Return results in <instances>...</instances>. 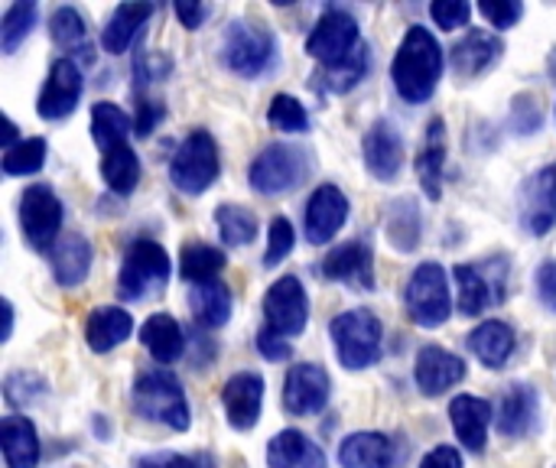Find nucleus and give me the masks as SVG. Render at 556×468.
I'll use <instances>...</instances> for the list:
<instances>
[{
	"label": "nucleus",
	"instance_id": "f257e3e1",
	"mask_svg": "<svg viewBox=\"0 0 556 468\" xmlns=\"http://www.w3.org/2000/svg\"><path fill=\"white\" fill-rule=\"evenodd\" d=\"M440 75H443L440 42L433 39V33L427 26H410L394 55V65H391L397 94L410 104H424L433 98Z\"/></svg>",
	"mask_w": 556,
	"mask_h": 468
},
{
	"label": "nucleus",
	"instance_id": "f03ea898",
	"mask_svg": "<svg viewBox=\"0 0 556 468\" xmlns=\"http://www.w3.org/2000/svg\"><path fill=\"white\" fill-rule=\"evenodd\" d=\"M130 397H134V410L143 420L166 423L176 433L189 430V404H186L182 384L169 371H147V375H140Z\"/></svg>",
	"mask_w": 556,
	"mask_h": 468
},
{
	"label": "nucleus",
	"instance_id": "7ed1b4c3",
	"mask_svg": "<svg viewBox=\"0 0 556 468\" xmlns=\"http://www.w3.org/2000/svg\"><path fill=\"white\" fill-rule=\"evenodd\" d=\"M332 342H336V355L349 371H362L371 368L381 358V322L375 313L368 309H352L332 319L329 326Z\"/></svg>",
	"mask_w": 556,
	"mask_h": 468
},
{
	"label": "nucleus",
	"instance_id": "20e7f679",
	"mask_svg": "<svg viewBox=\"0 0 556 468\" xmlns=\"http://www.w3.org/2000/svg\"><path fill=\"white\" fill-rule=\"evenodd\" d=\"M222 59L235 75L257 78V75L270 72V65L277 59V46L264 26H251V23L238 20V23H228V29L222 36Z\"/></svg>",
	"mask_w": 556,
	"mask_h": 468
},
{
	"label": "nucleus",
	"instance_id": "39448f33",
	"mask_svg": "<svg viewBox=\"0 0 556 468\" xmlns=\"http://www.w3.org/2000/svg\"><path fill=\"white\" fill-rule=\"evenodd\" d=\"M218 147L208 130H192L169 163V179L179 192L199 195L218 179Z\"/></svg>",
	"mask_w": 556,
	"mask_h": 468
},
{
	"label": "nucleus",
	"instance_id": "423d86ee",
	"mask_svg": "<svg viewBox=\"0 0 556 468\" xmlns=\"http://www.w3.org/2000/svg\"><path fill=\"white\" fill-rule=\"evenodd\" d=\"M309 173V156L303 147L293 143H270L264 147L251 163V186L264 195H280L287 189H296Z\"/></svg>",
	"mask_w": 556,
	"mask_h": 468
},
{
	"label": "nucleus",
	"instance_id": "0eeeda50",
	"mask_svg": "<svg viewBox=\"0 0 556 468\" xmlns=\"http://www.w3.org/2000/svg\"><path fill=\"white\" fill-rule=\"evenodd\" d=\"M166 277H169L166 251L156 241H134L124 257L121 277H117V293H121V300L137 303L147 293L160 290L166 283Z\"/></svg>",
	"mask_w": 556,
	"mask_h": 468
},
{
	"label": "nucleus",
	"instance_id": "6e6552de",
	"mask_svg": "<svg viewBox=\"0 0 556 468\" xmlns=\"http://www.w3.org/2000/svg\"><path fill=\"white\" fill-rule=\"evenodd\" d=\"M362 46L358 39V23L349 10L342 7H326L323 16L316 20L309 39H306V52L313 59H319L323 65H339L345 62L355 49Z\"/></svg>",
	"mask_w": 556,
	"mask_h": 468
},
{
	"label": "nucleus",
	"instance_id": "1a4fd4ad",
	"mask_svg": "<svg viewBox=\"0 0 556 468\" xmlns=\"http://www.w3.org/2000/svg\"><path fill=\"white\" fill-rule=\"evenodd\" d=\"M20 228H23V238L29 241L33 251H49L52 244H59L62 202L46 182H36V186H29L23 192V199H20Z\"/></svg>",
	"mask_w": 556,
	"mask_h": 468
},
{
	"label": "nucleus",
	"instance_id": "9d476101",
	"mask_svg": "<svg viewBox=\"0 0 556 468\" xmlns=\"http://www.w3.org/2000/svg\"><path fill=\"white\" fill-rule=\"evenodd\" d=\"M407 313L417 326L437 329L450 319V287L440 264H420L407 283Z\"/></svg>",
	"mask_w": 556,
	"mask_h": 468
},
{
	"label": "nucleus",
	"instance_id": "9b49d317",
	"mask_svg": "<svg viewBox=\"0 0 556 468\" xmlns=\"http://www.w3.org/2000/svg\"><path fill=\"white\" fill-rule=\"evenodd\" d=\"M264 319L267 329L277 336H300L306 329L309 319V303H306V290L296 277H280L267 296H264Z\"/></svg>",
	"mask_w": 556,
	"mask_h": 468
},
{
	"label": "nucleus",
	"instance_id": "f8f14e48",
	"mask_svg": "<svg viewBox=\"0 0 556 468\" xmlns=\"http://www.w3.org/2000/svg\"><path fill=\"white\" fill-rule=\"evenodd\" d=\"M329 391L332 388H329V375L323 365H313V362L293 365L283 381V407L293 417L319 414L329 404Z\"/></svg>",
	"mask_w": 556,
	"mask_h": 468
},
{
	"label": "nucleus",
	"instance_id": "ddd939ff",
	"mask_svg": "<svg viewBox=\"0 0 556 468\" xmlns=\"http://www.w3.org/2000/svg\"><path fill=\"white\" fill-rule=\"evenodd\" d=\"M81 98V72L72 59H55L49 68V78L39 91V117L42 121H62L75 111Z\"/></svg>",
	"mask_w": 556,
	"mask_h": 468
},
{
	"label": "nucleus",
	"instance_id": "4468645a",
	"mask_svg": "<svg viewBox=\"0 0 556 468\" xmlns=\"http://www.w3.org/2000/svg\"><path fill=\"white\" fill-rule=\"evenodd\" d=\"M362 153H365V166L375 179L381 182H391L401 166H404V140L397 134V127L391 121H375L371 130L365 134V143H362Z\"/></svg>",
	"mask_w": 556,
	"mask_h": 468
},
{
	"label": "nucleus",
	"instance_id": "2eb2a0df",
	"mask_svg": "<svg viewBox=\"0 0 556 468\" xmlns=\"http://www.w3.org/2000/svg\"><path fill=\"white\" fill-rule=\"evenodd\" d=\"M345 222H349V199L336 186H319L306 202L309 244H329Z\"/></svg>",
	"mask_w": 556,
	"mask_h": 468
},
{
	"label": "nucleus",
	"instance_id": "dca6fc26",
	"mask_svg": "<svg viewBox=\"0 0 556 468\" xmlns=\"http://www.w3.org/2000/svg\"><path fill=\"white\" fill-rule=\"evenodd\" d=\"M326 280L336 283H352L355 290H375V264H371V248L365 241H345L329 257L323 261Z\"/></svg>",
	"mask_w": 556,
	"mask_h": 468
},
{
	"label": "nucleus",
	"instance_id": "f3484780",
	"mask_svg": "<svg viewBox=\"0 0 556 468\" xmlns=\"http://www.w3.org/2000/svg\"><path fill=\"white\" fill-rule=\"evenodd\" d=\"M466 378V362L446 349H437V345H427L420 355H417V365H414V381L417 388L427 394V397H437L443 391H450L453 384H459Z\"/></svg>",
	"mask_w": 556,
	"mask_h": 468
},
{
	"label": "nucleus",
	"instance_id": "a211bd4d",
	"mask_svg": "<svg viewBox=\"0 0 556 468\" xmlns=\"http://www.w3.org/2000/svg\"><path fill=\"white\" fill-rule=\"evenodd\" d=\"M556 225V163L534 173L525 186V228L531 235H547Z\"/></svg>",
	"mask_w": 556,
	"mask_h": 468
},
{
	"label": "nucleus",
	"instance_id": "6ab92c4d",
	"mask_svg": "<svg viewBox=\"0 0 556 468\" xmlns=\"http://www.w3.org/2000/svg\"><path fill=\"white\" fill-rule=\"evenodd\" d=\"M225 410H228V423L235 430H251L261 417V404H264V378L241 371L235 375L225 391H222Z\"/></svg>",
	"mask_w": 556,
	"mask_h": 468
},
{
	"label": "nucleus",
	"instance_id": "aec40b11",
	"mask_svg": "<svg viewBox=\"0 0 556 468\" xmlns=\"http://www.w3.org/2000/svg\"><path fill=\"white\" fill-rule=\"evenodd\" d=\"M450 420H453V430L459 437V443L469 450V453H482L485 443H489V427H492V404L482 401V397H456L450 404Z\"/></svg>",
	"mask_w": 556,
	"mask_h": 468
},
{
	"label": "nucleus",
	"instance_id": "412c9836",
	"mask_svg": "<svg viewBox=\"0 0 556 468\" xmlns=\"http://www.w3.org/2000/svg\"><path fill=\"white\" fill-rule=\"evenodd\" d=\"M495 423H498L502 437H511V440L528 437L538 427V394L528 384L505 388L498 414H495Z\"/></svg>",
	"mask_w": 556,
	"mask_h": 468
},
{
	"label": "nucleus",
	"instance_id": "4be33fe9",
	"mask_svg": "<svg viewBox=\"0 0 556 468\" xmlns=\"http://www.w3.org/2000/svg\"><path fill=\"white\" fill-rule=\"evenodd\" d=\"M502 39L485 33V29H469L456 46H453V72L459 78H476L479 72H485L492 62H498L502 55Z\"/></svg>",
	"mask_w": 556,
	"mask_h": 468
},
{
	"label": "nucleus",
	"instance_id": "5701e85b",
	"mask_svg": "<svg viewBox=\"0 0 556 468\" xmlns=\"http://www.w3.org/2000/svg\"><path fill=\"white\" fill-rule=\"evenodd\" d=\"M267 468H326V453L300 430H283L267 446Z\"/></svg>",
	"mask_w": 556,
	"mask_h": 468
},
{
	"label": "nucleus",
	"instance_id": "b1692460",
	"mask_svg": "<svg viewBox=\"0 0 556 468\" xmlns=\"http://www.w3.org/2000/svg\"><path fill=\"white\" fill-rule=\"evenodd\" d=\"M443 163H446V124L443 117H433L427 124V137H424V150L417 156V176L420 186L427 192V199H440L443 195Z\"/></svg>",
	"mask_w": 556,
	"mask_h": 468
},
{
	"label": "nucleus",
	"instance_id": "393cba45",
	"mask_svg": "<svg viewBox=\"0 0 556 468\" xmlns=\"http://www.w3.org/2000/svg\"><path fill=\"white\" fill-rule=\"evenodd\" d=\"M0 450L7 468H36L39 466V437L36 427L26 417H3L0 420Z\"/></svg>",
	"mask_w": 556,
	"mask_h": 468
},
{
	"label": "nucleus",
	"instance_id": "a878e982",
	"mask_svg": "<svg viewBox=\"0 0 556 468\" xmlns=\"http://www.w3.org/2000/svg\"><path fill=\"white\" fill-rule=\"evenodd\" d=\"M453 274H456V283H459V313L482 316L492 303H502L505 290H502V283H492L485 277V267L459 264Z\"/></svg>",
	"mask_w": 556,
	"mask_h": 468
},
{
	"label": "nucleus",
	"instance_id": "bb28decb",
	"mask_svg": "<svg viewBox=\"0 0 556 468\" xmlns=\"http://www.w3.org/2000/svg\"><path fill=\"white\" fill-rule=\"evenodd\" d=\"M130 332H134V319L121 306H101V309H94L88 316V326H85L88 349L98 352V355L117 349L124 339H130Z\"/></svg>",
	"mask_w": 556,
	"mask_h": 468
},
{
	"label": "nucleus",
	"instance_id": "cd10ccee",
	"mask_svg": "<svg viewBox=\"0 0 556 468\" xmlns=\"http://www.w3.org/2000/svg\"><path fill=\"white\" fill-rule=\"evenodd\" d=\"M153 13H156L153 3H121V7L111 13V20L104 23V29H101L104 52L121 55V52L130 46V39L140 33V26H143Z\"/></svg>",
	"mask_w": 556,
	"mask_h": 468
},
{
	"label": "nucleus",
	"instance_id": "c85d7f7f",
	"mask_svg": "<svg viewBox=\"0 0 556 468\" xmlns=\"http://www.w3.org/2000/svg\"><path fill=\"white\" fill-rule=\"evenodd\" d=\"M91 267V244L81 235H65L52 248V274L59 287H78Z\"/></svg>",
	"mask_w": 556,
	"mask_h": 468
},
{
	"label": "nucleus",
	"instance_id": "c756f323",
	"mask_svg": "<svg viewBox=\"0 0 556 468\" xmlns=\"http://www.w3.org/2000/svg\"><path fill=\"white\" fill-rule=\"evenodd\" d=\"M469 349L472 355L489 365V368H505V362L515 352V329L502 319L482 322L472 336H469Z\"/></svg>",
	"mask_w": 556,
	"mask_h": 468
},
{
	"label": "nucleus",
	"instance_id": "7c9ffc66",
	"mask_svg": "<svg viewBox=\"0 0 556 468\" xmlns=\"http://www.w3.org/2000/svg\"><path fill=\"white\" fill-rule=\"evenodd\" d=\"M140 342H143V349H147L160 365H173V362L182 355V345H186L179 322H176L173 316H166V313H156V316H150V319L143 322Z\"/></svg>",
	"mask_w": 556,
	"mask_h": 468
},
{
	"label": "nucleus",
	"instance_id": "2f4dec72",
	"mask_svg": "<svg viewBox=\"0 0 556 468\" xmlns=\"http://www.w3.org/2000/svg\"><path fill=\"white\" fill-rule=\"evenodd\" d=\"M189 309L195 316L199 326L205 329H222L231 316V290L218 280L208 283H195L189 293Z\"/></svg>",
	"mask_w": 556,
	"mask_h": 468
},
{
	"label": "nucleus",
	"instance_id": "473e14b6",
	"mask_svg": "<svg viewBox=\"0 0 556 468\" xmlns=\"http://www.w3.org/2000/svg\"><path fill=\"white\" fill-rule=\"evenodd\" d=\"M342 468H388L391 463V443L381 433H355L339 450Z\"/></svg>",
	"mask_w": 556,
	"mask_h": 468
},
{
	"label": "nucleus",
	"instance_id": "72a5a7b5",
	"mask_svg": "<svg viewBox=\"0 0 556 468\" xmlns=\"http://www.w3.org/2000/svg\"><path fill=\"white\" fill-rule=\"evenodd\" d=\"M365 72H368V46L362 42L345 62H339V65H323V68L316 72L313 85L323 88V91H332V94H345V91H352V88L365 78Z\"/></svg>",
	"mask_w": 556,
	"mask_h": 468
},
{
	"label": "nucleus",
	"instance_id": "f704fd0d",
	"mask_svg": "<svg viewBox=\"0 0 556 468\" xmlns=\"http://www.w3.org/2000/svg\"><path fill=\"white\" fill-rule=\"evenodd\" d=\"M127 134H130V117H127L117 104L101 101V104L91 107V137H94V143H98L104 153L124 147Z\"/></svg>",
	"mask_w": 556,
	"mask_h": 468
},
{
	"label": "nucleus",
	"instance_id": "c9c22d12",
	"mask_svg": "<svg viewBox=\"0 0 556 468\" xmlns=\"http://www.w3.org/2000/svg\"><path fill=\"white\" fill-rule=\"evenodd\" d=\"M101 176H104L111 192L130 195L137 189V182H140V160H137V153L127 143L111 150V153H104L101 156Z\"/></svg>",
	"mask_w": 556,
	"mask_h": 468
},
{
	"label": "nucleus",
	"instance_id": "e433bc0d",
	"mask_svg": "<svg viewBox=\"0 0 556 468\" xmlns=\"http://www.w3.org/2000/svg\"><path fill=\"white\" fill-rule=\"evenodd\" d=\"M225 254L212 244H186L179 254V274L192 283H208L215 274H222Z\"/></svg>",
	"mask_w": 556,
	"mask_h": 468
},
{
	"label": "nucleus",
	"instance_id": "4c0bfd02",
	"mask_svg": "<svg viewBox=\"0 0 556 468\" xmlns=\"http://www.w3.org/2000/svg\"><path fill=\"white\" fill-rule=\"evenodd\" d=\"M215 222H218V231H222L225 244H235V248L251 244L254 235H257V218L244 205H218Z\"/></svg>",
	"mask_w": 556,
	"mask_h": 468
},
{
	"label": "nucleus",
	"instance_id": "58836bf2",
	"mask_svg": "<svg viewBox=\"0 0 556 468\" xmlns=\"http://www.w3.org/2000/svg\"><path fill=\"white\" fill-rule=\"evenodd\" d=\"M388 241L401 251H414L420 244V215L410 199H401L388 215Z\"/></svg>",
	"mask_w": 556,
	"mask_h": 468
},
{
	"label": "nucleus",
	"instance_id": "ea45409f",
	"mask_svg": "<svg viewBox=\"0 0 556 468\" xmlns=\"http://www.w3.org/2000/svg\"><path fill=\"white\" fill-rule=\"evenodd\" d=\"M33 23H36V3H33V0L7 7V13H3V20H0V49H3L7 55L16 52L20 42L29 36Z\"/></svg>",
	"mask_w": 556,
	"mask_h": 468
},
{
	"label": "nucleus",
	"instance_id": "a19ab883",
	"mask_svg": "<svg viewBox=\"0 0 556 468\" xmlns=\"http://www.w3.org/2000/svg\"><path fill=\"white\" fill-rule=\"evenodd\" d=\"M46 163V140L42 137H26L13 150L3 153V173L7 176H33Z\"/></svg>",
	"mask_w": 556,
	"mask_h": 468
},
{
	"label": "nucleus",
	"instance_id": "79ce46f5",
	"mask_svg": "<svg viewBox=\"0 0 556 468\" xmlns=\"http://www.w3.org/2000/svg\"><path fill=\"white\" fill-rule=\"evenodd\" d=\"M267 121H270V127L287 130V134H300V130L309 127L306 107L293 94H277L274 104H270V111H267Z\"/></svg>",
	"mask_w": 556,
	"mask_h": 468
},
{
	"label": "nucleus",
	"instance_id": "37998d69",
	"mask_svg": "<svg viewBox=\"0 0 556 468\" xmlns=\"http://www.w3.org/2000/svg\"><path fill=\"white\" fill-rule=\"evenodd\" d=\"M49 33H52V42L62 46V49H72L85 39V20L75 7H59L52 13V23H49Z\"/></svg>",
	"mask_w": 556,
	"mask_h": 468
},
{
	"label": "nucleus",
	"instance_id": "c03bdc74",
	"mask_svg": "<svg viewBox=\"0 0 556 468\" xmlns=\"http://www.w3.org/2000/svg\"><path fill=\"white\" fill-rule=\"evenodd\" d=\"M42 391H46V381L36 378V375H26V371L10 375L7 384H3V397H7L10 407H29L36 397H42Z\"/></svg>",
	"mask_w": 556,
	"mask_h": 468
},
{
	"label": "nucleus",
	"instance_id": "a18cd8bd",
	"mask_svg": "<svg viewBox=\"0 0 556 468\" xmlns=\"http://www.w3.org/2000/svg\"><path fill=\"white\" fill-rule=\"evenodd\" d=\"M293 225L280 215L270 222V231H267V251H264V264L267 267H277L290 251H293Z\"/></svg>",
	"mask_w": 556,
	"mask_h": 468
},
{
	"label": "nucleus",
	"instance_id": "49530a36",
	"mask_svg": "<svg viewBox=\"0 0 556 468\" xmlns=\"http://www.w3.org/2000/svg\"><path fill=\"white\" fill-rule=\"evenodd\" d=\"M430 16L437 20V26L443 29H459L472 20V7L463 3V0H437L430 7Z\"/></svg>",
	"mask_w": 556,
	"mask_h": 468
},
{
	"label": "nucleus",
	"instance_id": "de8ad7c7",
	"mask_svg": "<svg viewBox=\"0 0 556 468\" xmlns=\"http://www.w3.org/2000/svg\"><path fill=\"white\" fill-rule=\"evenodd\" d=\"M479 10H482V16H485L495 29H508V26H515V23L525 16V7H521L518 0H485Z\"/></svg>",
	"mask_w": 556,
	"mask_h": 468
},
{
	"label": "nucleus",
	"instance_id": "09e8293b",
	"mask_svg": "<svg viewBox=\"0 0 556 468\" xmlns=\"http://www.w3.org/2000/svg\"><path fill=\"white\" fill-rule=\"evenodd\" d=\"M257 352H261L267 362H287V358L293 355L290 342H287L283 336L270 332V329H261V332H257Z\"/></svg>",
	"mask_w": 556,
	"mask_h": 468
},
{
	"label": "nucleus",
	"instance_id": "8fccbe9b",
	"mask_svg": "<svg viewBox=\"0 0 556 468\" xmlns=\"http://www.w3.org/2000/svg\"><path fill=\"white\" fill-rule=\"evenodd\" d=\"M538 293H541V303L556 313V261H544L538 267Z\"/></svg>",
	"mask_w": 556,
	"mask_h": 468
},
{
	"label": "nucleus",
	"instance_id": "3c124183",
	"mask_svg": "<svg viewBox=\"0 0 556 468\" xmlns=\"http://www.w3.org/2000/svg\"><path fill=\"white\" fill-rule=\"evenodd\" d=\"M163 117V104H153V101H143L140 98V104H137V121H134V130L140 134V137H147L153 127H156V121Z\"/></svg>",
	"mask_w": 556,
	"mask_h": 468
},
{
	"label": "nucleus",
	"instance_id": "603ef678",
	"mask_svg": "<svg viewBox=\"0 0 556 468\" xmlns=\"http://www.w3.org/2000/svg\"><path fill=\"white\" fill-rule=\"evenodd\" d=\"M420 468H463V456L453 446H437L424 456Z\"/></svg>",
	"mask_w": 556,
	"mask_h": 468
},
{
	"label": "nucleus",
	"instance_id": "864d4df0",
	"mask_svg": "<svg viewBox=\"0 0 556 468\" xmlns=\"http://www.w3.org/2000/svg\"><path fill=\"white\" fill-rule=\"evenodd\" d=\"M176 16L182 20L186 29H199L208 16V7L205 3H192V0H179L176 3Z\"/></svg>",
	"mask_w": 556,
	"mask_h": 468
},
{
	"label": "nucleus",
	"instance_id": "5fc2aeb1",
	"mask_svg": "<svg viewBox=\"0 0 556 468\" xmlns=\"http://www.w3.org/2000/svg\"><path fill=\"white\" fill-rule=\"evenodd\" d=\"M137 468H199L192 459L186 456H176V453H156V456H147L140 459Z\"/></svg>",
	"mask_w": 556,
	"mask_h": 468
},
{
	"label": "nucleus",
	"instance_id": "6e6d98bb",
	"mask_svg": "<svg viewBox=\"0 0 556 468\" xmlns=\"http://www.w3.org/2000/svg\"><path fill=\"white\" fill-rule=\"evenodd\" d=\"M3 127H7V130H3V153H7V150H13V147H16V143H13V140H16V124L7 117V124H3Z\"/></svg>",
	"mask_w": 556,
	"mask_h": 468
},
{
	"label": "nucleus",
	"instance_id": "4d7b16f0",
	"mask_svg": "<svg viewBox=\"0 0 556 468\" xmlns=\"http://www.w3.org/2000/svg\"><path fill=\"white\" fill-rule=\"evenodd\" d=\"M10 332H13V306L10 300H3V342L10 339Z\"/></svg>",
	"mask_w": 556,
	"mask_h": 468
},
{
	"label": "nucleus",
	"instance_id": "13d9d810",
	"mask_svg": "<svg viewBox=\"0 0 556 468\" xmlns=\"http://www.w3.org/2000/svg\"><path fill=\"white\" fill-rule=\"evenodd\" d=\"M551 75H554V78H556V49H554V52H551Z\"/></svg>",
	"mask_w": 556,
	"mask_h": 468
}]
</instances>
